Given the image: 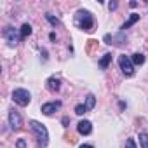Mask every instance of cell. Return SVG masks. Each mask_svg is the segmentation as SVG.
Returning <instances> with one entry per match:
<instances>
[{
    "mask_svg": "<svg viewBox=\"0 0 148 148\" xmlns=\"http://www.w3.org/2000/svg\"><path fill=\"white\" fill-rule=\"evenodd\" d=\"M75 25H77L79 28L86 30V32H91L92 26H94V21H92L91 12H87V11H79L77 16H75Z\"/></svg>",
    "mask_w": 148,
    "mask_h": 148,
    "instance_id": "obj_1",
    "label": "cell"
},
{
    "mask_svg": "<svg viewBox=\"0 0 148 148\" xmlns=\"http://www.w3.org/2000/svg\"><path fill=\"white\" fill-rule=\"evenodd\" d=\"M30 127H32V131L35 132V136L38 138L40 145H42V146H47V143H49V132H47V129H45L40 122H37V120H30Z\"/></svg>",
    "mask_w": 148,
    "mask_h": 148,
    "instance_id": "obj_2",
    "label": "cell"
},
{
    "mask_svg": "<svg viewBox=\"0 0 148 148\" xmlns=\"http://www.w3.org/2000/svg\"><path fill=\"white\" fill-rule=\"evenodd\" d=\"M12 99H14L19 106H26V105H30L32 96H30V92H28L26 89H16V91L12 92Z\"/></svg>",
    "mask_w": 148,
    "mask_h": 148,
    "instance_id": "obj_3",
    "label": "cell"
},
{
    "mask_svg": "<svg viewBox=\"0 0 148 148\" xmlns=\"http://www.w3.org/2000/svg\"><path fill=\"white\" fill-rule=\"evenodd\" d=\"M119 64H120V68H122V71H124L125 77H132L134 75V64H132L131 58H127L125 54L119 56Z\"/></svg>",
    "mask_w": 148,
    "mask_h": 148,
    "instance_id": "obj_4",
    "label": "cell"
},
{
    "mask_svg": "<svg viewBox=\"0 0 148 148\" xmlns=\"http://www.w3.org/2000/svg\"><path fill=\"white\" fill-rule=\"evenodd\" d=\"M9 124H11V127L14 129V131H19L21 129V125H23V119H21V115L18 113V112H11L9 113Z\"/></svg>",
    "mask_w": 148,
    "mask_h": 148,
    "instance_id": "obj_5",
    "label": "cell"
},
{
    "mask_svg": "<svg viewBox=\"0 0 148 148\" xmlns=\"http://www.w3.org/2000/svg\"><path fill=\"white\" fill-rule=\"evenodd\" d=\"M61 108V103L59 101H52V103H45V105H42V113L44 115H52L56 110H59Z\"/></svg>",
    "mask_w": 148,
    "mask_h": 148,
    "instance_id": "obj_6",
    "label": "cell"
},
{
    "mask_svg": "<svg viewBox=\"0 0 148 148\" xmlns=\"http://www.w3.org/2000/svg\"><path fill=\"white\" fill-rule=\"evenodd\" d=\"M77 131H79L80 134L87 136V134H91V131H92V124H91L89 120H80V122L77 124Z\"/></svg>",
    "mask_w": 148,
    "mask_h": 148,
    "instance_id": "obj_7",
    "label": "cell"
},
{
    "mask_svg": "<svg viewBox=\"0 0 148 148\" xmlns=\"http://www.w3.org/2000/svg\"><path fill=\"white\" fill-rule=\"evenodd\" d=\"M4 37L7 38V42L11 44V45H14V44H18V35H16V32H14V28H5L4 30Z\"/></svg>",
    "mask_w": 148,
    "mask_h": 148,
    "instance_id": "obj_8",
    "label": "cell"
},
{
    "mask_svg": "<svg viewBox=\"0 0 148 148\" xmlns=\"http://www.w3.org/2000/svg\"><path fill=\"white\" fill-rule=\"evenodd\" d=\"M47 89H49V91H52V92L59 91V79H56V77H51V79L47 80Z\"/></svg>",
    "mask_w": 148,
    "mask_h": 148,
    "instance_id": "obj_9",
    "label": "cell"
},
{
    "mask_svg": "<svg viewBox=\"0 0 148 148\" xmlns=\"http://www.w3.org/2000/svg\"><path fill=\"white\" fill-rule=\"evenodd\" d=\"M138 19H139V14H131V18H129V19H127V21L122 25V30H127V28H131V26H132V25H134Z\"/></svg>",
    "mask_w": 148,
    "mask_h": 148,
    "instance_id": "obj_10",
    "label": "cell"
},
{
    "mask_svg": "<svg viewBox=\"0 0 148 148\" xmlns=\"http://www.w3.org/2000/svg\"><path fill=\"white\" fill-rule=\"evenodd\" d=\"M28 35H32V26H30L28 23H25V25L21 26V33H19V38H26Z\"/></svg>",
    "mask_w": 148,
    "mask_h": 148,
    "instance_id": "obj_11",
    "label": "cell"
},
{
    "mask_svg": "<svg viewBox=\"0 0 148 148\" xmlns=\"http://www.w3.org/2000/svg\"><path fill=\"white\" fill-rule=\"evenodd\" d=\"M131 61H132V64H143L145 63V56L141 54V52H136V54H132V58H131Z\"/></svg>",
    "mask_w": 148,
    "mask_h": 148,
    "instance_id": "obj_12",
    "label": "cell"
},
{
    "mask_svg": "<svg viewBox=\"0 0 148 148\" xmlns=\"http://www.w3.org/2000/svg\"><path fill=\"white\" fill-rule=\"evenodd\" d=\"M110 61H112V54L108 52V54H105V56L101 58V61H99V68H103V70H105V68L108 66V63H110Z\"/></svg>",
    "mask_w": 148,
    "mask_h": 148,
    "instance_id": "obj_13",
    "label": "cell"
},
{
    "mask_svg": "<svg viewBox=\"0 0 148 148\" xmlns=\"http://www.w3.org/2000/svg\"><path fill=\"white\" fill-rule=\"evenodd\" d=\"M139 145H141V148H148V134L146 132H139Z\"/></svg>",
    "mask_w": 148,
    "mask_h": 148,
    "instance_id": "obj_14",
    "label": "cell"
},
{
    "mask_svg": "<svg viewBox=\"0 0 148 148\" xmlns=\"http://www.w3.org/2000/svg\"><path fill=\"white\" fill-rule=\"evenodd\" d=\"M94 105H96V98H94L92 94H89V96H87V101H86V108L91 110V108H94Z\"/></svg>",
    "mask_w": 148,
    "mask_h": 148,
    "instance_id": "obj_15",
    "label": "cell"
},
{
    "mask_svg": "<svg viewBox=\"0 0 148 148\" xmlns=\"http://www.w3.org/2000/svg\"><path fill=\"white\" fill-rule=\"evenodd\" d=\"M96 45H98V42H96V40H92V38H91V40H87V52H89V54H92Z\"/></svg>",
    "mask_w": 148,
    "mask_h": 148,
    "instance_id": "obj_16",
    "label": "cell"
},
{
    "mask_svg": "<svg viewBox=\"0 0 148 148\" xmlns=\"http://www.w3.org/2000/svg\"><path fill=\"white\" fill-rule=\"evenodd\" d=\"M86 112H87L86 105H77V106H75V113H77V115H84Z\"/></svg>",
    "mask_w": 148,
    "mask_h": 148,
    "instance_id": "obj_17",
    "label": "cell"
},
{
    "mask_svg": "<svg viewBox=\"0 0 148 148\" xmlns=\"http://www.w3.org/2000/svg\"><path fill=\"white\" fill-rule=\"evenodd\" d=\"M125 148H136V141H134L132 138H127V141H125Z\"/></svg>",
    "mask_w": 148,
    "mask_h": 148,
    "instance_id": "obj_18",
    "label": "cell"
},
{
    "mask_svg": "<svg viewBox=\"0 0 148 148\" xmlns=\"http://www.w3.org/2000/svg\"><path fill=\"white\" fill-rule=\"evenodd\" d=\"M16 148H28L26 146V139H18L16 141Z\"/></svg>",
    "mask_w": 148,
    "mask_h": 148,
    "instance_id": "obj_19",
    "label": "cell"
},
{
    "mask_svg": "<svg viewBox=\"0 0 148 148\" xmlns=\"http://www.w3.org/2000/svg\"><path fill=\"white\" fill-rule=\"evenodd\" d=\"M47 19H49V21H51V23H52V25H54V26H56V25H59V21H58V19H56V18H52V16H51V14H47Z\"/></svg>",
    "mask_w": 148,
    "mask_h": 148,
    "instance_id": "obj_20",
    "label": "cell"
},
{
    "mask_svg": "<svg viewBox=\"0 0 148 148\" xmlns=\"http://www.w3.org/2000/svg\"><path fill=\"white\" fill-rule=\"evenodd\" d=\"M108 7H110V11H115V9H117V2H110Z\"/></svg>",
    "mask_w": 148,
    "mask_h": 148,
    "instance_id": "obj_21",
    "label": "cell"
},
{
    "mask_svg": "<svg viewBox=\"0 0 148 148\" xmlns=\"http://www.w3.org/2000/svg\"><path fill=\"white\" fill-rule=\"evenodd\" d=\"M80 148H94V146H91V145H82Z\"/></svg>",
    "mask_w": 148,
    "mask_h": 148,
    "instance_id": "obj_22",
    "label": "cell"
}]
</instances>
